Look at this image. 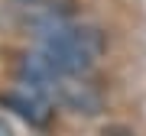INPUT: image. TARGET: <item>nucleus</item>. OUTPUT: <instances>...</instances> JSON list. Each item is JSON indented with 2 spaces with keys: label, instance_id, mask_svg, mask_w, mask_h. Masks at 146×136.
<instances>
[{
  "label": "nucleus",
  "instance_id": "obj_2",
  "mask_svg": "<svg viewBox=\"0 0 146 136\" xmlns=\"http://www.w3.org/2000/svg\"><path fill=\"white\" fill-rule=\"evenodd\" d=\"M55 104L78 114V117H101L104 114V97L84 78H62L58 91H55Z\"/></svg>",
  "mask_w": 146,
  "mask_h": 136
},
{
  "label": "nucleus",
  "instance_id": "obj_7",
  "mask_svg": "<svg viewBox=\"0 0 146 136\" xmlns=\"http://www.w3.org/2000/svg\"><path fill=\"white\" fill-rule=\"evenodd\" d=\"M13 3H23V7H36V3H46V0H13Z\"/></svg>",
  "mask_w": 146,
  "mask_h": 136
},
{
  "label": "nucleus",
  "instance_id": "obj_5",
  "mask_svg": "<svg viewBox=\"0 0 146 136\" xmlns=\"http://www.w3.org/2000/svg\"><path fill=\"white\" fill-rule=\"evenodd\" d=\"M104 136H133L130 126H104Z\"/></svg>",
  "mask_w": 146,
  "mask_h": 136
},
{
  "label": "nucleus",
  "instance_id": "obj_6",
  "mask_svg": "<svg viewBox=\"0 0 146 136\" xmlns=\"http://www.w3.org/2000/svg\"><path fill=\"white\" fill-rule=\"evenodd\" d=\"M0 136H16L13 126H10V120H3V117H0Z\"/></svg>",
  "mask_w": 146,
  "mask_h": 136
},
{
  "label": "nucleus",
  "instance_id": "obj_1",
  "mask_svg": "<svg viewBox=\"0 0 146 136\" xmlns=\"http://www.w3.org/2000/svg\"><path fill=\"white\" fill-rule=\"evenodd\" d=\"M39 52L58 68L62 78H84L94 68V62H98L91 52H84L78 42H75V36L68 32V23L62 29H55V32H49V36L39 39Z\"/></svg>",
  "mask_w": 146,
  "mask_h": 136
},
{
  "label": "nucleus",
  "instance_id": "obj_4",
  "mask_svg": "<svg viewBox=\"0 0 146 136\" xmlns=\"http://www.w3.org/2000/svg\"><path fill=\"white\" fill-rule=\"evenodd\" d=\"M68 32H72L75 42H78L84 52H91L94 58L104 55V49H107V36H104L98 26H68Z\"/></svg>",
  "mask_w": 146,
  "mask_h": 136
},
{
  "label": "nucleus",
  "instance_id": "obj_3",
  "mask_svg": "<svg viewBox=\"0 0 146 136\" xmlns=\"http://www.w3.org/2000/svg\"><path fill=\"white\" fill-rule=\"evenodd\" d=\"M0 107L13 110L16 117H23V120L33 123V126H46V123H49V117H52V100L33 94V91H26V88L0 94Z\"/></svg>",
  "mask_w": 146,
  "mask_h": 136
}]
</instances>
